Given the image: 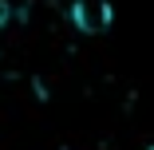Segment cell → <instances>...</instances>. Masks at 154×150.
Instances as JSON below:
<instances>
[{
  "instance_id": "cell-1",
  "label": "cell",
  "mask_w": 154,
  "mask_h": 150,
  "mask_svg": "<svg viewBox=\"0 0 154 150\" xmlns=\"http://www.w3.org/2000/svg\"><path fill=\"white\" fill-rule=\"evenodd\" d=\"M67 16H71V28L79 36H103L115 24L111 0H75V4L67 8Z\"/></svg>"
},
{
  "instance_id": "cell-2",
  "label": "cell",
  "mask_w": 154,
  "mask_h": 150,
  "mask_svg": "<svg viewBox=\"0 0 154 150\" xmlns=\"http://www.w3.org/2000/svg\"><path fill=\"white\" fill-rule=\"evenodd\" d=\"M12 16H16L12 0H0V28H8V24H12Z\"/></svg>"
},
{
  "instance_id": "cell-3",
  "label": "cell",
  "mask_w": 154,
  "mask_h": 150,
  "mask_svg": "<svg viewBox=\"0 0 154 150\" xmlns=\"http://www.w3.org/2000/svg\"><path fill=\"white\" fill-rule=\"evenodd\" d=\"M150 150H154V146H150Z\"/></svg>"
}]
</instances>
